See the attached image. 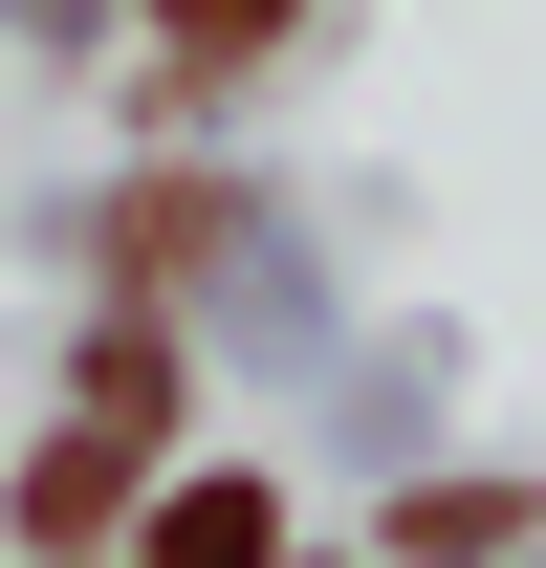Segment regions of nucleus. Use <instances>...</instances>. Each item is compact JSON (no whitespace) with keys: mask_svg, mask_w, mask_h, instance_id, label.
Listing matches in <instances>:
<instances>
[{"mask_svg":"<svg viewBox=\"0 0 546 568\" xmlns=\"http://www.w3.org/2000/svg\"><path fill=\"white\" fill-rule=\"evenodd\" d=\"M132 459H153V437H110V416H67V437H44V459H22V525H44V547H88V525L132 503Z\"/></svg>","mask_w":546,"mask_h":568,"instance_id":"f257e3e1","label":"nucleus"},{"mask_svg":"<svg viewBox=\"0 0 546 568\" xmlns=\"http://www.w3.org/2000/svg\"><path fill=\"white\" fill-rule=\"evenodd\" d=\"M153 568H284V503L263 481H175L153 503Z\"/></svg>","mask_w":546,"mask_h":568,"instance_id":"f03ea898","label":"nucleus"},{"mask_svg":"<svg viewBox=\"0 0 546 568\" xmlns=\"http://www.w3.org/2000/svg\"><path fill=\"white\" fill-rule=\"evenodd\" d=\"M263 22H284V0H175V44H263Z\"/></svg>","mask_w":546,"mask_h":568,"instance_id":"7ed1b4c3","label":"nucleus"}]
</instances>
